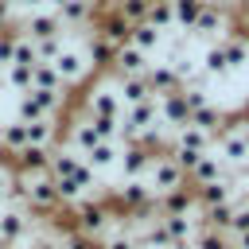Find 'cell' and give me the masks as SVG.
<instances>
[{"mask_svg":"<svg viewBox=\"0 0 249 249\" xmlns=\"http://www.w3.org/2000/svg\"><path fill=\"white\" fill-rule=\"evenodd\" d=\"M16 202H23L31 214H54L58 210V195H54V179L47 167L39 171H16Z\"/></svg>","mask_w":249,"mask_h":249,"instance_id":"cell-1","label":"cell"},{"mask_svg":"<svg viewBox=\"0 0 249 249\" xmlns=\"http://www.w3.org/2000/svg\"><path fill=\"white\" fill-rule=\"evenodd\" d=\"M70 214H74V226L70 230H78L82 237H89V241H101L109 230H113V222H117V206L109 202V198H101V195H86V198H78L74 206H70Z\"/></svg>","mask_w":249,"mask_h":249,"instance_id":"cell-2","label":"cell"},{"mask_svg":"<svg viewBox=\"0 0 249 249\" xmlns=\"http://www.w3.org/2000/svg\"><path fill=\"white\" fill-rule=\"evenodd\" d=\"M144 187H148L152 198H163V195L187 187V171L171 160V152H156L152 163H148V171H144Z\"/></svg>","mask_w":249,"mask_h":249,"instance_id":"cell-3","label":"cell"},{"mask_svg":"<svg viewBox=\"0 0 249 249\" xmlns=\"http://www.w3.org/2000/svg\"><path fill=\"white\" fill-rule=\"evenodd\" d=\"M39 230V214H31L23 202H8L0 210V241L4 245H27Z\"/></svg>","mask_w":249,"mask_h":249,"instance_id":"cell-4","label":"cell"},{"mask_svg":"<svg viewBox=\"0 0 249 249\" xmlns=\"http://www.w3.org/2000/svg\"><path fill=\"white\" fill-rule=\"evenodd\" d=\"M214 152L222 156L226 167H245L249 163V124H241V121L222 124L214 132Z\"/></svg>","mask_w":249,"mask_h":249,"instance_id":"cell-5","label":"cell"},{"mask_svg":"<svg viewBox=\"0 0 249 249\" xmlns=\"http://www.w3.org/2000/svg\"><path fill=\"white\" fill-rule=\"evenodd\" d=\"M82 113H86L89 121H121L124 105H121V97H117V86H113V82H101V86L86 89Z\"/></svg>","mask_w":249,"mask_h":249,"instance_id":"cell-6","label":"cell"},{"mask_svg":"<svg viewBox=\"0 0 249 249\" xmlns=\"http://www.w3.org/2000/svg\"><path fill=\"white\" fill-rule=\"evenodd\" d=\"M51 66H54V74L66 82V89H70V86H78V82H86V78L93 74V66H89V58H86V51H82V47H70V43L54 54V62H51Z\"/></svg>","mask_w":249,"mask_h":249,"instance_id":"cell-7","label":"cell"},{"mask_svg":"<svg viewBox=\"0 0 249 249\" xmlns=\"http://www.w3.org/2000/svg\"><path fill=\"white\" fill-rule=\"evenodd\" d=\"M113 206H117L121 214H136V210L156 206V198L148 195L144 179H121V183H117V191H113Z\"/></svg>","mask_w":249,"mask_h":249,"instance_id":"cell-8","label":"cell"},{"mask_svg":"<svg viewBox=\"0 0 249 249\" xmlns=\"http://www.w3.org/2000/svg\"><path fill=\"white\" fill-rule=\"evenodd\" d=\"M191 35H198V39H206V43H214V39L230 35L226 8H222V4H214V0H206V4H202V12H198V19H195V27H191Z\"/></svg>","mask_w":249,"mask_h":249,"instance_id":"cell-9","label":"cell"},{"mask_svg":"<svg viewBox=\"0 0 249 249\" xmlns=\"http://www.w3.org/2000/svg\"><path fill=\"white\" fill-rule=\"evenodd\" d=\"M230 175H233V167H226L222 156L210 148V152H202L198 163L187 171V183H191V187H206V183H218V179H230Z\"/></svg>","mask_w":249,"mask_h":249,"instance_id":"cell-10","label":"cell"},{"mask_svg":"<svg viewBox=\"0 0 249 249\" xmlns=\"http://www.w3.org/2000/svg\"><path fill=\"white\" fill-rule=\"evenodd\" d=\"M148 66H152V54H144V51H136V47H117V54H113V78H140V74H148Z\"/></svg>","mask_w":249,"mask_h":249,"instance_id":"cell-11","label":"cell"},{"mask_svg":"<svg viewBox=\"0 0 249 249\" xmlns=\"http://www.w3.org/2000/svg\"><path fill=\"white\" fill-rule=\"evenodd\" d=\"M214 148V132H202V128H195V124H183V128H175V140H171V156H179V152H191V156H202V152H210Z\"/></svg>","mask_w":249,"mask_h":249,"instance_id":"cell-12","label":"cell"},{"mask_svg":"<svg viewBox=\"0 0 249 249\" xmlns=\"http://www.w3.org/2000/svg\"><path fill=\"white\" fill-rule=\"evenodd\" d=\"M66 27H62V19L54 16V12H47V8H39V12H27V19H23V31L19 35H27L31 43H39V39H51V35H62Z\"/></svg>","mask_w":249,"mask_h":249,"instance_id":"cell-13","label":"cell"},{"mask_svg":"<svg viewBox=\"0 0 249 249\" xmlns=\"http://www.w3.org/2000/svg\"><path fill=\"white\" fill-rule=\"evenodd\" d=\"M160 121H163V132L171 128H183V124H191V109H187V101H183V86L175 89V93H163L160 97Z\"/></svg>","mask_w":249,"mask_h":249,"instance_id":"cell-14","label":"cell"},{"mask_svg":"<svg viewBox=\"0 0 249 249\" xmlns=\"http://www.w3.org/2000/svg\"><path fill=\"white\" fill-rule=\"evenodd\" d=\"M152 148H144V144H124L121 148V160H117V167H121V179H144V171H148V163H152Z\"/></svg>","mask_w":249,"mask_h":249,"instance_id":"cell-15","label":"cell"},{"mask_svg":"<svg viewBox=\"0 0 249 249\" xmlns=\"http://www.w3.org/2000/svg\"><path fill=\"white\" fill-rule=\"evenodd\" d=\"M66 140H70L66 148H70V152H78V156H86L93 144H101V136H97V128H93V121H89V117H74V121H70V128H66Z\"/></svg>","mask_w":249,"mask_h":249,"instance_id":"cell-16","label":"cell"},{"mask_svg":"<svg viewBox=\"0 0 249 249\" xmlns=\"http://www.w3.org/2000/svg\"><path fill=\"white\" fill-rule=\"evenodd\" d=\"M144 78H148V89H152V97H163V93H175V89L183 86L171 62H152Z\"/></svg>","mask_w":249,"mask_h":249,"instance_id":"cell-17","label":"cell"},{"mask_svg":"<svg viewBox=\"0 0 249 249\" xmlns=\"http://www.w3.org/2000/svg\"><path fill=\"white\" fill-rule=\"evenodd\" d=\"M93 19H97V27H93V31H97V35H105L113 47H124V43H128L132 23H124V19H121L113 8H109V12H101V16H93Z\"/></svg>","mask_w":249,"mask_h":249,"instance_id":"cell-18","label":"cell"},{"mask_svg":"<svg viewBox=\"0 0 249 249\" xmlns=\"http://www.w3.org/2000/svg\"><path fill=\"white\" fill-rule=\"evenodd\" d=\"M86 58H89V66L93 70H109L113 66V54H117V47L105 39V35H97V31H89V39H86Z\"/></svg>","mask_w":249,"mask_h":249,"instance_id":"cell-19","label":"cell"},{"mask_svg":"<svg viewBox=\"0 0 249 249\" xmlns=\"http://www.w3.org/2000/svg\"><path fill=\"white\" fill-rule=\"evenodd\" d=\"M113 86H117V97H121V105L128 109V105H140V101H148L152 97V89H148V78L140 74V78H113Z\"/></svg>","mask_w":249,"mask_h":249,"instance_id":"cell-20","label":"cell"},{"mask_svg":"<svg viewBox=\"0 0 249 249\" xmlns=\"http://www.w3.org/2000/svg\"><path fill=\"white\" fill-rule=\"evenodd\" d=\"M128 47H136V51H144V54H156L160 47H163V31H156L152 23H132V31H128Z\"/></svg>","mask_w":249,"mask_h":249,"instance_id":"cell-21","label":"cell"},{"mask_svg":"<svg viewBox=\"0 0 249 249\" xmlns=\"http://www.w3.org/2000/svg\"><path fill=\"white\" fill-rule=\"evenodd\" d=\"M156 210H160V214H195V210H198V206H195V191H191V187H179V191L156 198Z\"/></svg>","mask_w":249,"mask_h":249,"instance_id":"cell-22","label":"cell"},{"mask_svg":"<svg viewBox=\"0 0 249 249\" xmlns=\"http://www.w3.org/2000/svg\"><path fill=\"white\" fill-rule=\"evenodd\" d=\"M19 148H27V124L12 117V121L0 124V152L4 156H16Z\"/></svg>","mask_w":249,"mask_h":249,"instance_id":"cell-23","label":"cell"},{"mask_svg":"<svg viewBox=\"0 0 249 249\" xmlns=\"http://www.w3.org/2000/svg\"><path fill=\"white\" fill-rule=\"evenodd\" d=\"M222 54H226V66H230V74L233 70H245L249 66V43L241 39V35H222Z\"/></svg>","mask_w":249,"mask_h":249,"instance_id":"cell-24","label":"cell"},{"mask_svg":"<svg viewBox=\"0 0 249 249\" xmlns=\"http://www.w3.org/2000/svg\"><path fill=\"white\" fill-rule=\"evenodd\" d=\"M202 4H206V0H171V23H175V31L191 35V27H195Z\"/></svg>","mask_w":249,"mask_h":249,"instance_id":"cell-25","label":"cell"},{"mask_svg":"<svg viewBox=\"0 0 249 249\" xmlns=\"http://www.w3.org/2000/svg\"><path fill=\"white\" fill-rule=\"evenodd\" d=\"M82 160H86L93 171H105V167H113V163L121 160V144H117V140H101V144H93Z\"/></svg>","mask_w":249,"mask_h":249,"instance_id":"cell-26","label":"cell"},{"mask_svg":"<svg viewBox=\"0 0 249 249\" xmlns=\"http://www.w3.org/2000/svg\"><path fill=\"white\" fill-rule=\"evenodd\" d=\"M202 74H206V78H226V74H230L226 54H222V39L206 43V51H202Z\"/></svg>","mask_w":249,"mask_h":249,"instance_id":"cell-27","label":"cell"},{"mask_svg":"<svg viewBox=\"0 0 249 249\" xmlns=\"http://www.w3.org/2000/svg\"><path fill=\"white\" fill-rule=\"evenodd\" d=\"M191 124L202 128V132H218V128L226 124V113H222L214 101H206V105H198V109L191 113Z\"/></svg>","mask_w":249,"mask_h":249,"instance_id":"cell-28","label":"cell"},{"mask_svg":"<svg viewBox=\"0 0 249 249\" xmlns=\"http://www.w3.org/2000/svg\"><path fill=\"white\" fill-rule=\"evenodd\" d=\"M31 89H62V93H66V82L54 74L51 62H35V66H31Z\"/></svg>","mask_w":249,"mask_h":249,"instance_id":"cell-29","label":"cell"},{"mask_svg":"<svg viewBox=\"0 0 249 249\" xmlns=\"http://www.w3.org/2000/svg\"><path fill=\"white\" fill-rule=\"evenodd\" d=\"M0 82H4L8 89H16V93L31 89V66H23V62H12V66H4V70H0Z\"/></svg>","mask_w":249,"mask_h":249,"instance_id":"cell-30","label":"cell"},{"mask_svg":"<svg viewBox=\"0 0 249 249\" xmlns=\"http://www.w3.org/2000/svg\"><path fill=\"white\" fill-rule=\"evenodd\" d=\"M54 16L62 19V27H82V23H89V19H93V12H89L82 0H66Z\"/></svg>","mask_w":249,"mask_h":249,"instance_id":"cell-31","label":"cell"},{"mask_svg":"<svg viewBox=\"0 0 249 249\" xmlns=\"http://www.w3.org/2000/svg\"><path fill=\"white\" fill-rule=\"evenodd\" d=\"M144 23H152L156 31H175V23H171V0H152Z\"/></svg>","mask_w":249,"mask_h":249,"instance_id":"cell-32","label":"cell"},{"mask_svg":"<svg viewBox=\"0 0 249 249\" xmlns=\"http://www.w3.org/2000/svg\"><path fill=\"white\" fill-rule=\"evenodd\" d=\"M148 4H152V0H117L113 12H117L124 23H140V19L148 16Z\"/></svg>","mask_w":249,"mask_h":249,"instance_id":"cell-33","label":"cell"},{"mask_svg":"<svg viewBox=\"0 0 249 249\" xmlns=\"http://www.w3.org/2000/svg\"><path fill=\"white\" fill-rule=\"evenodd\" d=\"M191 249H230V233H218V230L198 226V233H195Z\"/></svg>","mask_w":249,"mask_h":249,"instance_id":"cell-34","label":"cell"},{"mask_svg":"<svg viewBox=\"0 0 249 249\" xmlns=\"http://www.w3.org/2000/svg\"><path fill=\"white\" fill-rule=\"evenodd\" d=\"M62 47H66V31H62V35H51V39H39V43H35V58H39V62H54V54H58Z\"/></svg>","mask_w":249,"mask_h":249,"instance_id":"cell-35","label":"cell"},{"mask_svg":"<svg viewBox=\"0 0 249 249\" xmlns=\"http://www.w3.org/2000/svg\"><path fill=\"white\" fill-rule=\"evenodd\" d=\"M58 245H62V249H101L97 241H89V237H82L78 230H62V233H58Z\"/></svg>","mask_w":249,"mask_h":249,"instance_id":"cell-36","label":"cell"},{"mask_svg":"<svg viewBox=\"0 0 249 249\" xmlns=\"http://www.w3.org/2000/svg\"><path fill=\"white\" fill-rule=\"evenodd\" d=\"M12 54H16V31H0V70L12 62Z\"/></svg>","mask_w":249,"mask_h":249,"instance_id":"cell-37","label":"cell"},{"mask_svg":"<svg viewBox=\"0 0 249 249\" xmlns=\"http://www.w3.org/2000/svg\"><path fill=\"white\" fill-rule=\"evenodd\" d=\"M16 202V183H12V171H0V210Z\"/></svg>","mask_w":249,"mask_h":249,"instance_id":"cell-38","label":"cell"},{"mask_svg":"<svg viewBox=\"0 0 249 249\" xmlns=\"http://www.w3.org/2000/svg\"><path fill=\"white\" fill-rule=\"evenodd\" d=\"M230 31H233V35H241V39L249 43V8L241 12V19H237V27H230Z\"/></svg>","mask_w":249,"mask_h":249,"instance_id":"cell-39","label":"cell"},{"mask_svg":"<svg viewBox=\"0 0 249 249\" xmlns=\"http://www.w3.org/2000/svg\"><path fill=\"white\" fill-rule=\"evenodd\" d=\"M82 4H86L93 16H101V12H109V8H113V0H82Z\"/></svg>","mask_w":249,"mask_h":249,"instance_id":"cell-40","label":"cell"},{"mask_svg":"<svg viewBox=\"0 0 249 249\" xmlns=\"http://www.w3.org/2000/svg\"><path fill=\"white\" fill-rule=\"evenodd\" d=\"M16 8H19V12H39V8H47V0H19Z\"/></svg>","mask_w":249,"mask_h":249,"instance_id":"cell-41","label":"cell"},{"mask_svg":"<svg viewBox=\"0 0 249 249\" xmlns=\"http://www.w3.org/2000/svg\"><path fill=\"white\" fill-rule=\"evenodd\" d=\"M12 12H16V8H12V4H8V0H0V27H4V23H8V19H12Z\"/></svg>","mask_w":249,"mask_h":249,"instance_id":"cell-42","label":"cell"},{"mask_svg":"<svg viewBox=\"0 0 249 249\" xmlns=\"http://www.w3.org/2000/svg\"><path fill=\"white\" fill-rule=\"evenodd\" d=\"M62 4H66V0H47V12H58Z\"/></svg>","mask_w":249,"mask_h":249,"instance_id":"cell-43","label":"cell"},{"mask_svg":"<svg viewBox=\"0 0 249 249\" xmlns=\"http://www.w3.org/2000/svg\"><path fill=\"white\" fill-rule=\"evenodd\" d=\"M0 249H23V245H0Z\"/></svg>","mask_w":249,"mask_h":249,"instance_id":"cell-44","label":"cell"},{"mask_svg":"<svg viewBox=\"0 0 249 249\" xmlns=\"http://www.w3.org/2000/svg\"><path fill=\"white\" fill-rule=\"evenodd\" d=\"M0 245H4V241H0Z\"/></svg>","mask_w":249,"mask_h":249,"instance_id":"cell-45","label":"cell"},{"mask_svg":"<svg viewBox=\"0 0 249 249\" xmlns=\"http://www.w3.org/2000/svg\"><path fill=\"white\" fill-rule=\"evenodd\" d=\"M113 4H117V0H113Z\"/></svg>","mask_w":249,"mask_h":249,"instance_id":"cell-46","label":"cell"}]
</instances>
